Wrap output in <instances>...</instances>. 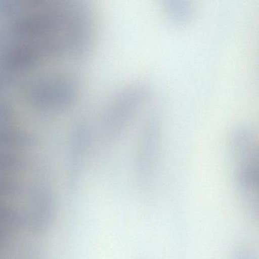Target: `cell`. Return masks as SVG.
I'll return each instance as SVG.
<instances>
[{
  "label": "cell",
  "mask_w": 259,
  "mask_h": 259,
  "mask_svg": "<svg viewBox=\"0 0 259 259\" xmlns=\"http://www.w3.org/2000/svg\"><path fill=\"white\" fill-rule=\"evenodd\" d=\"M151 94V86L145 81H134L119 89L103 111L97 134L110 143L118 141Z\"/></svg>",
  "instance_id": "cell-1"
},
{
  "label": "cell",
  "mask_w": 259,
  "mask_h": 259,
  "mask_svg": "<svg viewBox=\"0 0 259 259\" xmlns=\"http://www.w3.org/2000/svg\"><path fill=\"white\" fill-rule=\"evenodd\" d=\"M163 134L161 112H150L141 128L136 150V166L141 174H148L154 167L160 153Z\"/></svg>",
  "instance_id": "cell-2"
},
{
  "label": "cell",
  "mask_w": 259,
  "mask_h": 259,
  "mask_svg": "<svg viewBox=\"0 0 259 259\" xmlns=\"http://www.w3.org/2000/svg\"><path fill=\"white\" fill-rule=\"evenodd\" d=\"M163 10L166 19L177 25L189 23L195 14V6L189 0H165Z\"/></svg>",
  "instance_id": "cell-3"
}]
</instances>
